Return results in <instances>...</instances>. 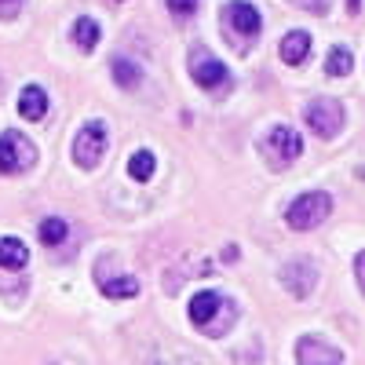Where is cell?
<instances>
[{
  "instance_id": "obj_9",
  "label": "cell",
  "mask_w": 365,
  "mask_h": 365,
  "mask_svg": "<svg viewBox=\"0 0 365 365\" xmlns=\"http://www.w3.org/2000/svg\"><path fill=\"white\" fill-rule=\"evenodd\" d=\"M223 22L227 29H234V34L241 37H256L263 29V19L252 4H245V0H230V4H223Z\"/></svg>"
},
{
  "instance_id": "obj_21",
  "label": "cell",
  "mask_w": 365,
  "mask_h": 365,
  "mask_svg": "<svg viewBox=\"0 0 365 365\" xmlns=\"http://www.w3.org/2000/svg\"><path fill=\"white\" fill-rule=\"evenodd\" d=\"M22 8V0H0V19H15Z\"/></svg>"
},
{
  "instance_id": "obj_2",
  "label": "cell",
  "mask_w": 365,
  "mask_h": 365,
  "mask_svg": "<svg viewBox=\"0 0 365 365\" xmlns=\"http://www.w3.org/2000/svg\"><path fill=\"white\" fill-rule=\"evenodd\" d=\"M263 154H267V161H270L274 168H285L289 161H296V158L303 154V139H299V132L289 128V125H274V128L267 132V139H263Z\"/></svg>"
},
{
  "instance_id": "obj_11",
  "label": "cell",
  "mask_w": 365,
  "mask_h": 365,
  "mask_svg": "<svg viewBox=\"0 0 365 365\" xmlns=\"http://www.w3.org/2000/svg\"><path fill=\"white\" fill-rule=\"evenodd\" d=\"M19 113L29 117V120H41V117L48 113V96H44V88L26 84V88L19 91Z\"/></svg>"
},
{
  "instance_id": "obj_1",
  "label": "cell",
  "mask_w": 365,
  "mask_h": 365,
  "mask_svg": "<svg viewBox=\"0 0 365 365\" xmlns=\"http://www.w3.org/2000/svg\"><path fill=\"white\" fill-rule=\"evenodd\" d=\"M329 212H332L329 194L311 190V194H299V197L289 205L285 223H289L292 230H311V227H318V223H325V220H329Z\"/></svg>"
},
{
  "instance_id": "obj_5",
  "label": "cell",
  "mask_w": 365,
  "mask_h": 365,
  "mask_svg": "<svg viewBox=\"0 0 365 365\" xmlns=\"http://www.w3.org/2000/svg\"><path fill=\"white\" fill-rule=\"evenodd\" d=\"M220 314H234V307H227V299L216 292V289H205L190 299V322L205 332H212L216 336V318Z\"/></svg>"
},
{
  "instance_id": "obj_17",
  "label": "cell",
  "mask_w": 365,
  "mask_h": 365,
  "mask_svg": "<svg viewBox=\"0 0 365 365\" xmlns=\"http://www.w3.org/2000/svg\"><path fill=\"white\" fill-rule=\"evenodd\" d=\"M325 70H329L332 77H347V73L354 70V55H351L347 48H340V44H336V48L329 51V63H325Z\"/></svg>"
},
{
  "instance_id": "obj_8",
  "label": "cell",
  "mask_w": 365,
  "mask_h": 365,
  "mask_svg": "<svg viewBox=\"0 0 365 365\" xmlns=\"http://www.w3.org/2000/svg\"><path fill=\"white\" fill-rule=\"evenodd\" d=\"M282 282H285V289L292 292V296H311V289L318 285V267L307 259V256H296V259H289L285 267H282Z\"/></svg>"
},
{
  "instance_id": "obj_20",
  "label": "cell",
  "mask_w": 365,
  "mask_h": 365,
  "mask_svg": "<svg viewBox=\"0 0 365 365\" xmlns=\"http://www.w3.org/2000/svg\"><path fill=\"white\" fill-rule=\"evenodd\" d=\"M168 11H175V15H194V11H197V0H168Z\"/></svg>"
},
{
  "instance_id": "obj_13",
  "label": "cell",
  "mask_w": 365,
  "mask_h": 365,
  "mask_svg": "<svg viewBox=\"0 0 365 365\" xmlns=\"http://www.w3.org/2000/svg\"><path fill=\"white\" fill-rule=\"evenodd\" d=\"M307 51H311V37L303 34V29H296V34H285V41H282V58L289 66H299L303 58H307Z\"/></svg>"
},
{
  "instance_id": "obj_19",
  "label": "cell",
  "mask_w": 365,
  "mask_h": 365,
  "mask_svg": "<svg viewBox=\"0 0 365 365\" xmlns=\"http://www.w3.org/2000/svg\"><path fill=\"white\" fill-rule=\"evenodd\" d=\"M128 172H132V179L146 182L150 175H154V154H150V150H135L132 161H128Z\"/></svg>"
},
{
  "instance_id": "obj_6",
  "label": "cell",
  "mask_w": 365,
  "mask_h": 365,
  "mask_svg": "<svg viewBox=\"0 0 365 365\" xmlns=\"http://www.w3.org/2000/svg\"><path fill=\"white\" fill-rule=\"evenodd\" d=\"M190 73H194V81H197L201 88H208V91H220V88L230 81V70H227L208 48H194V51H190Z\"/></svg>"
},
{
  "instance_id": "obj_12",
  "label": "cell",
  "mask_w": 365,
  "mask_h": 365,
  "mask_svg": "<svg viewBox=\"0 0 365 365\" xmlns=\"http://www.w3.org/2000/svg\"><path fill=\"white\" fill-rule=\"evenodd\" d=\"M29 263V249L19 237H0V267L4 270H26Z\"/></svg>"
},
{
  "instance_id": "obj_18",
  "label": "cell",
  "mask_w": 365,
  "mask_h": 365,
  "mask_svg": "<svg viewBox=\"0 0 365 365\" xmlns=\"http://www.w3.org/2000/svg\"><path fill=\"white\" fill-rule=\"evenodd\" d=\"M66 234H70L66 220H55V216H48V220L41 223V241H44V245H63Z\"/></svg>"
},
{
  "instance_id": "obj_22",
  "label": "cell",
  "mask_w": 365,
  "mask_h": 365,
  "mask_svg": "<svg viewBox=\"0 0 365 365\" xmlns=\"http://www.w3.org/2000/svg\"><path fill=\"white\" fill-rule=\"evenodd\" d=\"M354 274H358V285H361V292H365V252H358V259H354Z\"/></svg>"
},
{
  "instance_id": "obj_10",
  "label": "cell",
  "mask_w": 365,
  "mask_h": 365,
  "mask_svg": "<svg viewBox=\"0 0 365 365\" xmlns=\"http://www.w3.org/2000/svg\"><path fill=\"white\" fill-rule=\"evenodd\" d=\"M296 361L299 365H344V354L318 336H303L296 344Z\"/></svg>"
},
{
  "instance_id": "obj_23",
  "label": "cell",
  "mask_w": 365,
  "mask_h": 365,
  "mask_svg": "<svg viewBox=\"0 0 365 365\" xmlns=\"http://www.w3.org/2000/svg\"><path fill=\"white\" fill-rule=\"evenodd\" d=\"M358 4H361V0H347V8H351V11H358Z\"/></svg>"
},
{
  "instance_id": "obj_7",
  "label": "cell",
  "mask_w": 365,
  "mask_h": 365,
  "mask_svg": "<svg viewBox=\"0 0 365 365\" xmlns=\"http://www.w3.org/2000/svg\"><path fill=\"white\" fill-rule=\"evenodd\" d=\"M307 125L311 132H318L322 139H336L344 128V106L336 99H314L307 106Z\"/></svg>"
},
{
  "instance_id": "obj_4",
  "label": "cell",
  "mask_w": 365,
  "mask_h": 365,
  "mask_svg": "<svg viewBox=\"0 0 365 365\" xmlns=\"http://www.w3.org/2000/svg\"><path fill=\"white\" fill-rule=\"evenodd\" d=\"M34 161H37V150H34V143H29L26 135H19V132L0 135V172L4 175L26 172Z\"/></svg>"
},
{
  "instance_id": "obj_14",
  "label": "cell",
  "mask_w": 365,
  "mask_h": 365,
  "mask_svg": "<svg viewBox=\"0 0 365 365\" xmlns=\"http://www.w3.org/2000/svg\"><path fill=\"white\" fill-rule=\"evenodd\" d=\"M110 73H113V81H117L120 88H135V84L143 81V70L132 63L128 55H117L113 63H110Z\"/></svg>"
},
{
  "instance_id": "obj_16",
  "label": "cell",
  "mask_w": 365,
  "mask_h": 365,
  "mask_svg": "<svg viewBox=\"0 0 365 365\" xmlns=\"http://www.w3.org/2000/svg\"><path fill=\"white\" fill-rule=\"evenodd\" d=\"M135 292H139V282L132 274H125V278H103V296H110V299H128Z\"/></svg>"
},
{
  "instance_id": "obj_15",
  "label": "cell",
  "mask_w": 365,
  "mask_h": 365,
  "mask_svg": "<svg viewBox=\"0 0 365 365\" xmlns=\"http://www.w3.org/2000/svg\"><path fill=\"white\" fill-rule=\"evenodd\" d=\"M99 37H103V34H99V22H96V19H88V15H84V19L73 22V44H77V48L91 51V48L99 44Z\"/></svg>"
},
{
  "instance_id": "obj_3",
  "label": "cell",
  "mask_w": 365,
  "mask_h": 365,
  "mask_svg": "<svg viewBox=\"0 0 365 365\" xmlns=\"http://www.w3.org/2000/svg\"><path fill=\"white\" fill-rule=\"evenodd\" d=\"M106 146H110L106 125L103 120H88V125L77 132V139H73V161L81 168H96L103 161V154H106Z\"/></svg>"
}]
</instances>
